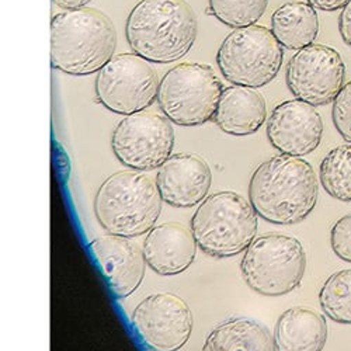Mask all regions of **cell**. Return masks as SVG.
Listing matches in <instances>:
<instances>
[{
    "instance_id": "ffe728a7",
    "label": "cell",
    "mask_w": 351,
    "mask_h": 351,
    "mask_svg": "<svg viewBox=\"0 0 351 351\" xmlns=\"http://www.w3.org/2000/svg\"><path fill=\"white\" fill-rule=\"evenodd\" d=\"M271 32L284 48L300 51L317 38V13L309 3L287 2L273 13Z\"/></svg>"
},
{
    "instance_id": "277c9868",
    "label": "cell",
    "mask_w": 351,
    "mask_h": 351,
    "mask_svg": "<svg viewBox=\"0 0 351 351\" xmlns=\"http://www.w3.org/2000/svg\"><path fill=\"white\" fill-rule=\"evenodd\" d=\"M156 183L138 170L112 173L95 198V213L110 235L136 238L148 233L162 213Z\"/></svg>"
},
{
    "instance_id": "603a6c76",
    "label": "cell",
    "mask_w": 351,
    "mask_h": 351,
    "mask_svg": "<svg viewBox=\"0 0 351 351\" xmlns=\"http://www.w3.org/2000/svg\"><path fill=\"white\" fill-rule=\"evenodd\" d=\"M269 6V0H208V13L232 28L254 25Z\"/></svg>"
},
{
    "instance_id": "2e32d148",
    "label": "cell",
    "mask_w": 351,
    "mask_h": 351,
    "mask_svg": "<svg viewBox=\"0 0 351 351\" xmlns=\"http://www.w3.org/2000/svg\"><path fill=\"white\" fill-rule=\"evenodd\" d=\"M197 247L191 228L180 222H167L146 233L142 250L146 265L167 277L186 271L195 260Z\"/></svg>"
},
{
    "instance_id": "8992f818",
    "label": "cell",
    "mask_w": 351,
    "mask_h": 351,
    "mask_svg": "<svg viewBox=\"0 0 351 351\" xmlns=\"http://www.w3.org/2000/svg\"><path fill=\"white\" fill-rule=\"evenodd\" d=\"M241 270L246 284L257 294L281 297L301 285L306 270V253L294 237L266 233L246 249Z\"/></svg>"
},
{
    "instance_id": "9a60e30c",
    "label": "cell",
    "mask_w": 351,
    "mask_h": 351,
    "mask_svg": "<svg viewBox=\"0 0 351 351\" xmlns=\"http://www.w3.org/2000/svg\"><path fill=\"white\" fill-rule=\"evenodd\" d=\"M90 250L117 298H127L136 291L145 276L146 260L135 242L108 233L95 239Z\"/></svg>"
},
{
    "instance_id": "d4e9b609",
    "label": "cell",
    "mask_w": 351,
    "mask_h": 351,
    "mask_svg": "<svg viewBox=\"0 0 351 351\" xmlns=\"http://www.w3.org/2000/svg\"><path fill=\"white\" fill-rule=\"evenodd\" d=\"M330 245L339 258L351 263V214L341 217L332 226Z\"/></svg>"
},
{
    "instance_id": "ba28073f",
    "label": "cell",
    "mask_w": 351,
    "mask_h": 351,
    "mask_svg": "<svg viewBox=\"0 0 351 351\" xmlns=\"http://www.w3.org/2000/svg\"><path fill=\"white\" fill-rule=\"evenodd\" d=\"M282 45L273 32L261 25L235 28L221 44L217 64L222 76L237 86L258 89L278 75Z\"/></svg>"
},
{
    "instance_id": "ac0fdd59",
    "label": "cell",
    "mask_w": 351,
    "mask_h": 351,
    "mask_svg": "<svg viewBox=\"0 0 351 351\" xmlns=\"http://www.w3.org/2000/svg\"><path fill=\"white\" fill-rule=\"evenodd\" d=\"M274 340L277 351H324L326 319L312 308H289L277 320Z\"/></svg>"
},
{
    "instance_id": "484cf974",
    "label": "cell",
    "mask_w": 351,
    "mask_h": 351,
    "mask_svg": "<svg viewBox=\"0 0 351 351\" xmlns=\"http://www.w3.org/2000/svg\"><path fill=\"white\" fill-rule=\"evenodd\" d=\"M341 10L339 16V32L344 44L351 48V0Z\"/></svg>"
},
{
    "instance_id": "e0dca14e",
    "label": "cell",
    "mask_w": 351,
    "mask_h": 351,
    "mask_svg": "<svg viewBox=\"0 0 351 351\" xmlns=\"http://www.w3.org/2000/svg\"><path fill=\"white\" fill-rule=\"evenodd\" d=\"M267 119L263 96L252 87L230 86L223 90L214 121L228 135L246 136L257 132Z\"/></svg>"
},
{
    "instance_id": "3957f363",
    "label": "cell",
    "mask_w": 351,
    "mask_h": 351,
    "mask_svg": "<svg viewBox=\"0 0 351 351\" xmlns=\"http://www.w3.org/2000/svg\"><path fill=\"white\" fill-rule=\"evenodd\" d=\"M117 33L100 10L82 8L56 14L51 23V64L73 76L99 72L114 56Z\"/></svg>"
},
{
    "instance_id": "6da1fadb",
    "label": "cell",
    "mask_w": 351,
    "mask_h": 351,
    "mask_svg": "<svg viewBox=\"0 0 351 351\" xmlns=\"http://www.w3.org/2000/svg\"><path fill=\"white\" fill-rule=\"evenodd\" d=\"M319 180L309 162L278 155L263 162L249 183V198L256 213L270 223L295 225L316 207Z\"/></svg>"
},
{
    "instance_id": "4fadbf2b",
    "label": "cell",
    "mask_w": 351,
    "mask_h": 351,
    "mask_svg": "<svg viewBox=\"0 0 351 351\" xmlns=\"http://www.w3.org/2000/svg\"><path fill=\"white\" fill-rule=\"evenodd\" d=\"M324 136V120L313 106L298 99L277 106L267 121V138L277 151L289 156L312 154Z\"/></svg>"
},
{
    "instance_id": "83f0119b",
    "label": "cell",
    "mask_w": 351,
    "mask_h": 351,
    "mask_svg": "<svg viewBox=\"0 0 351 351\" xmlns=\"http://www.w3.org/2000/svg\"><path fill=\"white\" fill-rule=\"evenodd\" d=\"M92 0H53V3L65 10H76L89 5Z\"/></svg>"
},
{
    "instance_id": "7a4b0ae2",
    "label": "cell",
    "mask_w": 351,
    "mask_h": 351,
    "mask_svg": "<svg viewBox=\"0 0 351 351\" xmlns=\"http://www.w3.org/2000/svg\"><path fill=\"white\" fill-rule=\"evenodd\" d=\"M197 33V17L186 0H141L125 25L134 53L154 64L182 60L193 48Z\"/></svg>"
},
{
    "instance_id": "5b68a950",
    "label": "cell",
    "mask_w": 351,
    "mask_h": 351,
    "mask_svg": "<svg viewBox=\"0 0 351 351\" xmlns=\"http://www.w3.org/2000/svg\"><path fill=\"white\" fill-rule=\"evenodd\" d=\"M257 213L252 202L233 191H218L204 199L191 218L198 247L208 256L241 254L256 239Z\"/></svg>"
},
{
    "instance_id": "4316f807",
    "label": "cell",
    "mask_w": 351,
    "mask_h": 351,
    "mask_svg": "<svg viewBox=\"0 0 351 351\" xmlns=\"http://www.w3.org/2000/svg\"><path fill=\"white\" fill-rule=\"evenodd\" d=\"M350 0H308V3L320 12H337L343 9Z\"/></svg>"
},
{
    "instance_id": "44dd1931",
    "label": "cell",
    "mask_w": 351,
    "mask_h": 351,
    "mask_svg": "<svg viewBox=\"0 0 351 351\" xmlns=\"http://www.w3.org/2000/svg\"><path fill=\"white\" fill-rule=\"evenodd\" d=\"M319 180L324 190L333 198L351 202V145H340L332 149L320 163Z\"/></svg>"
},
{
    "instance_id": "9c48e42d",
    "label": "cell",
    "mask_w": 351,
    "mask_h": 351,
    "mask_svg": "<svg viewBox=\"0 0 351 351\" xmlns=\"http://www.w3.org/2000/svg\"><path fill=\"white\" fill-rule=\"evenodd\" d=\"M159 77L151 62L136 53H120L99 71L96 99L111 112L130 115L158 100Z\"/></svg>"
},
{
    "instance_id": "7402d4cb",
    "label": "cell",
    "mask_w": 351,
    "mask_h": 351,
    "mask_svg": "<svg viewBox=\"0 0 351 351\" xmlns=\"http://www.w3.org/2000/svg\"><path fill=\"white\" fill-rule=\"evenodd\" d=\"M319 302L336 324L351 325V270L333 273L320 288Z\"/></svg>"
},
{
    "instance_id": "52a82bcc",
    "label": "cell",
    "mask_w": 351,
    "mask_h": 351,
    "mask_svg": "<svg viewBox=\"0 0 351 351\" xmlns=\"http://www.w3.org/2000/svg\"><path fill=\"white\" fill-rule=\"evenodd\" d=\"M223 90L222 82L211 66L180 64L160 80L158 103L171 123L197 127L214 119Z\"/></svg>"
},
{
    "instance_id": "7c38bea8",
    "label": "cell",
    "mask_w": 351,
    "mask_h": 351,
    "mask_svg": "<svg viewBox=\"0 0 351 351\" xmlns=\"http://www.w3.org/2000/svg\"><path fill=\"white\" fill-rule=\"evenodd\" d=\"M131 322L151 351H179L190 340L194 325L190 306L171 292L146 297L132 312Z\"/></svg>"
},
{
    "instance_id": "d6986e66",
    "label": "cell",
    "mask_w": 351,
    "mask_h": 351,
    "mask_svg": "<svg viewBox=\"0 0 351 351\" xmlns=\"http://www.w3.org/2000/svg\"><path fill=\"white\" fill-rule=\"evenodd\" d=\"M202 351H277L270 330L250 317L223 320L206 339Z\"/></svg>"
},
{
    "instance_id": "30bf717a",
    "label": "cell",
    "mask_w": 351,
    "mask_h": 351,
    "mask_svg": "<svg viewBox=\"0 0 351 351\" xmlns=\"http://www.w3.org/2000/svg\"><path fill=\"white\" fill-rule=\"evenodd\" d=\"M174 141V130L169 119L158 112L139 111L117 124L111 148L124 166L149 171L159 169L171 156Z\"/></svg>"
},
{
    "instance_id": "5bb4252c",
    "label": "cell",
    "mask_w": 351,
    "mask_h": 351,
    "mask_svg": "<svg viewBox=\"0 0 351 351\" xmlns=\"http://www.w3.org/2000/svg\"><path fill=\"white\" fill-rule=\"evenodd\" d=\"M213 182L208 163L194 154H176L160 167L156 186L162 199L176 208H191L207 198Z\"/></svg>"
},
{
    "instance_id": "cb8c5ba5",
    "label": "cell",
    "mask_w": 351,
    "mask_h": 351,
    "mask_svg": "<svg viewBox=\"0 0 351 351\" xmlns=\"http://www.w3.org/2000/svg\"><path fill=\"white\" fill-rule=\"evenodd\" d=\"M332 120L343 139L351 143V82L343 86V89L335 99Z\"/></svg>"
},
{
    "instance_id": "8fae6325",
    "label": "cell",
    "mask_w": 351,
    "mask_h": 351,
    "mask_svg": "<svg viewBox=\"0 0 351 351\" xmlns=\"http://www.w3.org/2000/svg\"><path fill=\"white\" fill-rule=\"evenodd\" d=\"M346 65L340 53L320 44L300 49L291 58L285 80L295 99L313 107L335 101L344 86Z\"/></svg>"
}]
</instances>
